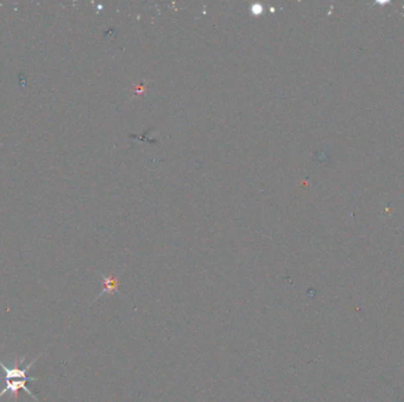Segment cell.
I'll use <instances>...</instances> for the list:
<instances>
[{"label": "cell", "instance_id": "cell-1", "mask_svg": "<svg viewBox=\"0 0 404 402\" xmlns=\"http://www.w3.org/2000/svg\"><path fill=\"white\" fill-rule=\"evenodd\" d=\"M32 381L30 379H17V380H11V381L5 382V388L0 392V398L4 397L5 394H12L13 398H17V393L20 389H23L24 392L27 393V394L31 397L33 400H36L37 402H41L37 399V397L31 392V389L27 387V382Z\"/></svg>", "mask_w": 404, "mask_h": 402}, {"label": "cell", "instance_id": "cell-2", "mask_svg": "<svg viewBox=\"0 0 404 402\" xmlns=\"http://www.w3.org/2000/svg\"><path fill=\"white\" fill-rule=\"evenodd\" d=\"M102 280H103V290H102V293L99 294L97 299L104 295V294H108V295H112V294H121L118 290L117 278L114 277V276L102 275Z\"/></svg>", "mask_w": 404, "mask_h": 402}]
</instances>
